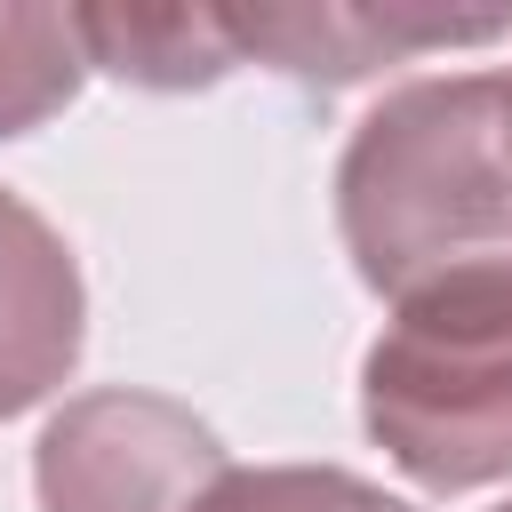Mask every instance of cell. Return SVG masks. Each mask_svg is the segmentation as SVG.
<instances>
[{
  "label": "cell",
  "mask_w": 512,
  "mask_h": 512,
  "mask_svg": "<svg viewBox=\"0 0 512 512\" xmlns=\"http://www.w3.org/2000/svg\"><path fill=\"white\" fill-rule=\"evenodd\" d=\"M336 232L392 304L464 272H512L504 72L400 80L336 160Z\"/></svg>",
  "instance_id": "obj_1"
},
{
  "label": "cell",
  "mask_w": 512,
  "mask_h": 512,
  "mask_svg": "<svg viewBox=\"0 0 512 512\" xmlns=\"http://www.w3.org/2000/svg\"><path fill=\"white\" fill-rule=\"evenodd\" d=\"M360 424L432 496L512 480V272L392 304L360 360Z\"/></svg>",
  "instance_id": "obj_2"
},
{
  "label": "cell",
  "mask_w": 512,
  "mask_h": 512,
  "mask_svg": "<svg viewBox=\"0 0 512 512\" xmlns=\"http://www.w3.org/2000/svg\"><path fill=\"white\" fill-rule=\"evenodd\" d=\"M224 472V440L184 400L136 384L64 400L32 448L40 512H200V496Z\"/></svg>",
  "instance_id": "obj_3"
},
{
  "label": "cell",
  "mask_w": 512,
  "mask_h": 512,
  "mask_svg": "<svg viewBox=\"0 0 512 512\" xmlns=\"http://www.w3.org/2000/svg\"><path fill=\"white\" fill-rule=\"evenodd\" d=\"M224 24H232L240 64L264 56L288 80L344 88V80H368V72L408 64L424 48L504 40L512 8H488V16H456V8H224Z\"/></svg>",
  "instance_id": "obj_4"
},
{
  "label": "cell",
  "mask_w": 512,
  "mask_h": 512,
  "mask_svg": "<svg viewBox=\"0 0 512 512\" xmlns=\"http://www.w3.org/2000/svg\"><path fill=\"white\" fill-rule=\"evenodd\" d=\"M88 344V288L72 240L16 192H0V416L40 408Z\"/></svg>",
  "instance_id": "obj_5"
},
{
  "label": "cell",
  "mask_w": 512,
  "mask_h": 512,
  "mask_svg": "<svg viewBox=\"0 0 512 512\" xmlns=\"http://www.w3.org/2000/svg\"><path fill=\"white\" fill-rule=\"evenodd\" d=\"M96 72L136 88H208L240 64L224 8H72Z\"/></svg>",
  "instance_id": "obj_6"
},
{
  "label": "cell",
  "mask_w": 512,
  "mask_h": 512,
  "mask_svg": "<svg viewBox=\"0 0 512 512\" xmlns=\"http://www.w3.org/2000/svg\"><path fill=\"white\" fill-rule=\"evenodd\" d=\"M80 80H88V48L72 8L0 0V136H24L48 112H64Z\"/></svg>",
  "instance_id": "obj_7"
},
{
  "label": "cell",
  "mask_w": 512,
  "mask_h": 512,
  "mask_svg": "<svg viewBox=\"0 0 512 512\" xmlns=\"http://www.w3.org/2000/svg\"><path fill=\"white\" fill-rule=\"evenodd\" d=\"M200 512H408V504L344 464H256V472L232 464L200 496Z\"/></svg>",
  "instance_id": "obj_8"
},
{
  "label": "cell",
  "mask_w": 512,
  "mask_h": 512,
  "mask_svg": "<svg viewBox=\"0 0 512 512\" xmlns=\"http://www.w3.org/2000/svg\"><path fill=\"white\" fill-rule=\"evenodd\" d=\"M504 160H512V72H504Z\"/></svg>",
  "instance_id": "obj_9"
},
{
  "label": "cell",
  "mask_w": 512,
  "mask_h": 512,
  "mask_svg": "<svg viewBox=\"0 0 512 512\" xmlns=\"http://www.w3.org/2000/svg\"><path fill=\"white\" fill-rule=\"evenodd\" d=\"M496 512H512V504H496Z\"/></svg>",
  "instance_id": "obj_10"
}]
</instances>
